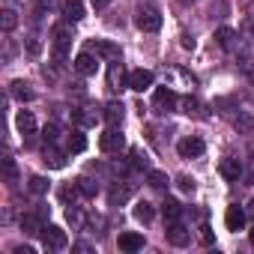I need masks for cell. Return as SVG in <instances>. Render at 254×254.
<instances>
[{
	"label": "cell",
	"mask_w": 254,
	"mask_h": 254,
	"mask_svg": "<svg viewBox=\"0 0 254 254\" xmlns=\"http://www.w3.org/2000/svg\"><path fill=\"white\" fill-rule=\"evenodd\" d=\"M132 215H135L138 221H144V224H147V221H153L156 209H153V203H150V200H138V203H135V209H132Z\"/></svg>",
	"instance_id": "obj_23"
},
{
	"label": "cell",
	"mask_w": 254,
	"mask_h": 254,
	"mask_svg": "<svg viewBox=\"0 0 254 254\" xmlns=\"http://www.w3.org/2000/svg\"><path fill=\"white\" fill-rule=\"evenodd\" d=\"M12 96H15L18 102H30V99H33V90H30V84H24V81H12Z\"/></svg>",
	"instance_id": "obj_26"
},
{
	"label": "cell",
	"mask_w": 254,
	"mask_h": 254,
	"mask_svg": "<svg viewBox=\"0 0 254 254\" xmlns=\"http://www.w3.org/2000/svg\"><path fill=\"white\" fill-rule=\"evenodd\" d=\"M93 51L102 54V57H108V60H117L120 57V48L114 42H93Z\"/></svg>",
	"instance_id": "obj_25"
},
{
	"label": "cell",
	"mask_w": 254,
	"mask_h": 254,
	"mask_svg": "<svg viewBox=\"0 0 254 254\" xmlns=\"http://www.w3.org/2000/svg\"><path fill=\"white\" fill-rule=\"evenodd\" d=\"M6 180H9V183L18 180V171H15V162H12V159H6Z\"/></svg>",
	"instance_id": "obj_38"
},
{
	"label": "cell",
	"mask_w": 254,
	"mask_h": 254,
	"mask_svg": "<svg viewBox=\"0 0 254 254\" xmlns=\"http://www.w3.org/2000/svg\"><path fill=\"white\" fill-rule=\"evenodd\" d=\"M147 180H150V186L153 189H168V174H162V171H147Z\"/></svg>",
	"instance_id": "obj_29"
},
{
	"label": "cell",
	"mask_w": 254,
	"mask_h": 254,
	"mask_svg": "<svg viewBox=\"0 0 254 254\" xmlns=\"http://www.w3.org/2000/svg\"><path fill=\"white\" fill-rule=\"evenodd\" d=\"M165 236H168V242L177 245V248H186V245L191 242V230H189L183 221H171L168 230H165Z\"/></svg>",
	"instance_id": "obj_6"
},
{
	"label": "cell",
	"mask_w": 254,
	"mask_h": 254,
	"mask_svg": "<svg viewBox=\"0 0 254 254\" xmlns=\"http://www.w3.org/2000/svg\"><path fill=\"white\" fill-rule=\"evenodd\" d=\"M245 212H248V215H251V218H254V200H251V203H248V209H245Z\"/></svg>",
	"instance_id": "obj_43"
},
{
	"label": "cell",
	"mask_w": 254,
	"mask_h": 254,
	"mask_svg": "<svg viewBox=\"0 0 254 254\" xmlns=\"http://www.w3.org/2000/svg\"><path fill=\"white\" fill-rule=\"evenodd\" d=\"M162 212H165V221H168V224H171V221H180V215H183V203L174 200V197H168V200L162 203Z\"/></svg>",
	"instance_id": "obj_22"
},
{
	"label": "cell",
	"mask_w": 254,
	"mask_h": 254,
	"mask_svg": "<svg viewBox=\"0 0 254 254\" xmlns=\"http://www.w3.org/2000/svg\"><path fill=\"white\" fill-rule=\"evenodd\" d=\"M180 105H183V114H189V117H200V102H197L194 96H186Z\"/></svg>",
	"instance_id": "obj_28"
},
{
	"label": "cell",
	"mask_w": 254,
	"mask_h": 254,
	"mask_svg": "<svg viewBox=\"0 0 254 254\" xmlns=\"http://www.w3.org/2000/svg\"><path fill=\"white\" fill-rule=\"evenodd\" d=\"M215 42H218L224 51H233V48L239 45V33H236L233 27H218V30H215Z\"/></svg>",
	"instance_id": "obj_13"
},
{
	"label": "cell",
	"mask_w": 254,
	"mask_h": 254,
	"mask_svg": "<svg viewBox=\"0 0 254 254\" xmlns=\"http://www.w3.org/2000/svg\"><path fill=\"white\" fill-rule=\"evenodd\" d=\"M99 117H102V114L93 111V108H78V111H75V120H78V126H84V129H87V126H96Z\"/></svg>",
	"instance_id": "obj_24"
},
{
	"label": "cell",
	"mask_w": 254,
	"mask_h": 254,
	"mask_svg": "<svg viewBox=\"0 0 254 254\" xmlns=\"http://www.w3.org/2000/svg\"><path fill=\"white\" fill-rule=\"evenodd\" d=\"M66 150H69V153H84V150H87V135H84L81 129L69 132V138H66Z\"/></svg>",
	"instance_id": "obj_21"
},
{
	"label": "cell",
	"mask_w": 254,
	"mask_h": 254,
	"mask_svg": "<svg viewBox=\"0 0 254 254\" xmlns=\"http://www.w3.org/2000/svg\"><path fill=\"white\" fill-rule=\"evenodd\" d=\"M102 117H105V123H108V126H120V123H123V117H126L123 102H108V105H105V111H102Z\"/></svg>",
	"instance_id": "obj_15"
},
{
	"label": "cell",
	"mask_w": 254,
	"mask_h": 254,
	"mask_svg": "<svg viewBox=\"0 0 254 254\" xmlns=\"http://www.w3.org/2000/svg\"><path fill=\"white\" fill-rule=\"evenodd\" d=\"M63 18L72 21V24L84 18V3H81V0H66V3H63Z\"/></svg>",
	"instance_id": "obj_20"
},
{
	"label": "cell",
	"mask_w": 254,
	"mask_h": 254,
	"mask_svg": "<svg viewBox=\"0 0 254 254\" xmlns=\"http://www.w3.org/2000/svg\"><path fill=\"white\" fill-rule=\"evenodd\" d=\"M108 3H111V0H93V6H96V9H105Z\"/></svg>",
	"instance_id": "obj_42"
},
{
	"label": "cell",
	"mask_w": 254,
	"mask_h": 254,
	"mask_svg": "<svg viewBox=\"0 0 254 254\" xmlns=\"http://www.w3.org/2000/svg\"><path fill=\"white\" fill-rule=\"evenodd\" d=\"M66 218H69V224H75V227H81V224H84V215H81V209H78V206H69V209H66Z\"/></svg>",
	"instance_id": "obj_35"
},
{
	"label": "cell",
	"mask_w": 254,
	"mask_h": 254,
	"mask_svg": "<svg viewBox=\"0 0 254 254\" xmlns=\"http://www.w3.org/2000/svg\"><path fill=\"white\" fill-rule=\"evenodd\" d=\"M129 197H132V186H126V183H123V186L117 183V186L111 189V194H108V200H111V206H123V203H126V200H129Z\"/></svg>",
	"instance_id": "obj_19"
},
{
	"label": "cell",
	"mask_w": 254,
	"mask_h": 254,
	"mask_svg": "<svg viewBox=\"0 0 254 254\" xmlns=\"http://www.w3.org/2000/svg\"><path fill=\"white\" fill-rule=\"evenodd\" d=\"M15 24H18V15H15L12 9H3V12H0V27H3L6 33L15 30Z\"/></svg>",
	"instance_id": "obj_31"
},
{
	"label": "cell",
	"mask_w": 254,
	"mask_h": 254,
	"mask_svg": "<svg viewBox=\"0 0 254 254\" xmlns=\"http://www.w3.org/2000/svg\"><path fill=\"white\" fill-rule=\"evenodd\" d=\"M177 186H180L186 194H189V191H194V180H191V177H177Z\"/></svg>",
	"instance_id": "obj_36"
},
{
	"label": "cell",
	"mask_w": 254,
	"mask_h": 254,
	"mask_svg": "<svg viewBox=\"0 0 254 254\" xmlns=\"http://www.w3.org/2000/svg\"><path fill=\"white\" fill-rule=\"evenodd\" d=\"M153 81H156V78H153V72H150V69H135V72L129 75V87H132L135 93L150 90V87H153Z\"/></svg>",
	"instance_id": "obj_10"
},
{
	"label": "cell",
	"mask_w": 254,
	"mask_h": 254,
	"mask_svg": "<svg viewBox=\"0 0 254 254\" xmlns=\"http://www.w3.org/2000/svg\"><path fill=\"white\" fill-rule=\"evenodd\" d=\"M177 150H180V156L183 159H197V156H203V141L197 138V135H189V138H183L180 144H177Z\"/></svg>",
	"instance_id": "obj_8"
},
{
	"label": "cell",
	"mask_w": 254,
	"mask_h": 254,
	"mask_svg": "<svg viewBox=\"0 0 254 254\" xmlns=\"http://www.w3.org/2000/svg\"><path fill=\"white\" fill-rule=\"evenodd\" d=\"M117 245H120V251H141L144 248V236L141 233H135V230H126V233H120V239H117Z\"/></svg>",
	"instance_id": "obj_11"
},
{
	"label": "cell",
	"mask_w": 254,
	"mask_h": 254,
	"mask_svg": "<svg viewBox=\"0 0 254 254\" xmlns=\"http://www.w3.org/2000/svg\"><path fill=\"white\" fill-rule=\"evenodd\" d=\"M248 239H251V245H254V227H251V230H248Z\"/></svg>",
	"instance_id": "obj_44"
},
{
	"label": "cell",
	"mask_w": 254,
	"mask_h": 254,
	"mask_svg": "<svg viewBox=\"0 0 254 254\" xmlns=\"http://www.w3.org/2000/svg\"><path fill=\"white\" fill-rule=\"evenodd\" d=\"M218 171H221V177H224V180L236 183V180L242 177V162H239V159H221Z\"/></svg>",
	"instance_id": "obj_16"
},
{
	"label": "cell",
	"mask_w": 254,
	"mask_h": 254,
	"mask_svg": "<svg viewBox=\"0 0 254 254\" xmlns=\"http://www.w3.org/2000/svg\"><path fill=\"white\" fill-rule=\"evenodd\" d=\"M15 126H18V132H21V135H33V132H36V117H33L30 111H18Z\"/></svg>",
	"instance_id": "obj_18"
},
{
	"label": "cell",
	"mask_w": 254,
	"mask_h": 254,
	"mask_svg": "<svg viewBox=\"0 0 254 254\" xmlns=\"http://www.w3.org/2000/svg\"><path fill=\"white\" fill-rule=\"evenodd\" d=\"M72 66H75V72H78V75L90 78V75H96V69H99V60H96L90 51H81V54L75 57V63H72Z\"/></svg>",
	"instance_id": "obj_9"
},
{
	"label": "cell",
	"mask_w": 254,
	"mask_h": 254,
	"mask_svg": "<svg viewBox=\"0 0 254 254\" xmlns=\"http://www.w3.org/2000/svg\"><path fill=\"white\" fill-rule=\"evenodd\" d=\"M39 3V12H45V9H54L57 6V0H36Z\"/></svg>",
	"instance_id": "obj_39"
},
{
	"label": "cell",
	"mask_w": 254,
	"mask_h": 254,
	"mask_svg": "<svg viewBox=\"0 0 254 254\" xmlns=\"http://www.w3.org/2000/svg\"><path fill=\"white\" fill-rule=\"evenodd\" d=\"M42 162H45L48 168H54V171H60V168L66 165V156H63V153H60V150H57L54 144H48V147L42 150Z\"/></svg>",
	"instance_id": "obj_17"
},
{
	"label": "cell",
	"mask_w": 254,
	"mask_h": 254,
	"mask_svg": "<svg viewBox=\"0 0 254 254\" xmlns=\"http://www.w3.org/2000/svg\"><path fill=\"white\" fill-rule=\"evenodd\" d=\"M30 191H33V194H45V191H48V180H42V177H30Z\"/></svg>",
	"instance_id": "obj_33"
},
{
	"label": "cell",
	"mask_w": 254,
	"mask_h": 254,
	"mask_svg": "<svg viewBox=\"0 0 254 254\" xmlns=\"http://www.w3.org/2000/svg\"><path fill=\"white\" fill-rule=\"evenodd\" d=\"M135 27L144 30V33H156L162 27V12L156 6H138L135 12Z\"/></svg>",
	"instance_id": "obj_1"
},
{
	"label": "cell",
	"mask_w": 254,
	"mask_h": 254,
	"mask_svg": "<svg viewBox=\"0 0 254 254\" xmlns=\"http://www.w3.org/2000/svg\"><path fill=\"white\" fill-rule=\"evenodd\" d=\"M132 168H138V171H147L150 168V162H147V156L141 150H132Z\"/></svg>",
	"instance_id": "obj_32"
},
{
	"label": "cell",
	"mask_w": 254,
	"mask_h": 254,
	"mask_svg": "<svg viewBox=\"0 0 254 254\" xmlns=\"http://www.w3.org/2000/svg\"><path fill=\"white\" fill-rule=\"evenodd\" d=\"M78 189H81L84 197H96V194H99V183H93V180H87V177L78 180Z\"/></svg>",
	"instance_id": "obj_30"
},
{
	"label": "cell",
	"mask_w": 254,
	"mask_h": 254,
	"mask_svg": "<svg viewBox=\"0 0 254 254\" xmlns=\"http://www.w3.org/2000/svg\"><path fill=\"white\" fill-rule=\"evenodd\" d=\"M123 84H129L123 78V60L117 57V60H111V66H108V87L111 90H123Z\"/></svg>",
	"instance_id": "obj_12"
},
{
	"label": "cell",
	"mask_w": 254,
	"mask_h": 254,
	"mask_svg": "<svg viewBox=\"0 0 254 254\" xmlns=\"http://www.w3.org/2000/svg\"><path fill=\"white\" fill-rule=\"evenodd\" d=\"M42 138H45V144H54V141L60 138V126H57V123L45 126V132H42Z\"/></svg>",
	"instance_id": "obj_34"
},
{
	"label": "cell",
	"mask_w": 254,
	"mask_h": 254,
	"mask_svg": "<svg viewBox=\"0 0 254 254\" xmlns=\"http://www.w3.org/2000/svg\"><path fill=\"white\" fill-rule=\"evenodd\" d=\"M99 147H102L105 153H120V150L126 147V138H123V132H120V126H111L108 132H102Z\"/></svg>",
	"instance_id": "obj_4"
},
{
	"label": "cell",
	"mask_w": 254,
	"mask_h": 254,
	"mask_svg": "<svg viewBox=\"0 0 254 254\" xmlns=\"http://www.w3.org/2000/svg\"><path fill=\"white\" fill-rule=\"evenodd\" d=\"M21 230H24V233H30V236L42 233V230H45V206H39L36 212L21 215Z\"/></svg>",
	"instance_id": "obj_7"
},
{
	"label": "cell",
	"mask_w": 254,
	"mask_h": 254,
	"mask_svg": "<svg viewBox=\"0 0 254 254\" xmlns=\"http://www.w3.org/2000/svg\"><path fill=\"white\" fill-rule=\"evenodd\" d=\"M200 230H203V233H200V236H203V242H206V245H212V233H209V227H200Z\"/></svg>",
	"instance_id": "obj_40"
},
{
	"label": "cell",
	"mask_w": 254,
	"mask_h": 254,
	"mask_svg": "<svg viewBox=\"0 0 254 254\" xmlns=\"http://www.w3.org/2000/svg\"><path fill=\"white\" fill-rule=\"evenodd\" d=\"M75 251H81V254H87V251H93V248H90L87 242H78V245H75Z\"/></svg>",
	"instance_id": "obj_41"
},
{
	"label": "cell",
	"mask_w": 254,
	"mask_h": 254,
	"mask_svg": "<svg viewBox=\"0 0 254 254\" xmlns=\"http://www.w3.org/2000/svg\"><path fill=\"white\" fill-rule=\"evenodd\" d=\"M72 45V30L66 24H57L54 33H51V48H54V57L57 60H66V51Z\"/></svg>",
	"instance_id": "obj_3"
},
{
	"label": "cell",
	"mask_w": 254,
	"mask_h": 254,
	"mask_svg": "<svg viewBox=\"0 0 254 254\" xmlns=\"http://www.w3.org/2000/svg\"><path fill=\"white\" fill-rule=\"evenodd\" d=\"M39 48H42V45H39V36H27V51H30L33 57L39 54Z\"/></svg>",
	"instance_id": "obj_37"
},
{
	"label": "cell",
	"mask_w": 254,
	"mask_h": 254,
	"mask_svg": "<svg viewBox=\"0 0 254 254\" xmlns=\"http://www.w3.org/2000/svg\"><path fill=\"white\" fill-rule=\"evenodd\" d=\"M245 209H239L236 203L233 206H227V212H224V224H227V230H242L245 227Z\"/></svg>",
	"instance_id": "obj_14"
},
{
	"label": "cell",
	"mask_w": 254,
	"mask_h": 254,
	"mask_svg": "<svg viewBox=\"0 0 254 254\" xmlns=\"http://www.w3.org/2000/svg\"><path fill=\"white\" fill-rule=\"evenodd\" d=\"M39 236H42V245H45V251H63V248L69 245V239H66V230H63V227H57V224H45V230H42Z\"/></svg>",
	"instance_id": "obj_2"
},
{
	"label": "cell",
	"mask_w": 254,
	"mask_h": 254,
	"mask_svg": "<svg viewBox=\"0 0 254 254\" xmlns=\"http://www.w3.org/2000/svg\"><path fill=\"white\" fill-rule=\"evenodd\" d=\"M233 126H236L242 135H248V132H254V117H251V114H245V111H239V117L233 120Z\"/></svg>",
	"instance_id": "obj_27"
},
{
	"label": "cell",
	"mask_w": 254,
	"mask_h": 254,
	"mask_svg": "<svg viewBox=\"0 0 254 254\" xmlns=\"http://www.w3.org/2000/svg\"><path fill=\"white\" fill-rule=\"evenodd\" d=\"M177 102H180V99H177V93H174L171 87H159V90L153 93V105H156L159 114H171V111L177 108Z\"/></svg>",
	"instance_id": "obj_5"
},
{
	"label": "cell",
	"mask_w": 254,
	"mask_h": 254,
	"mask_svg": "<svg viewBox=\"0 0 254 254\" xmlns=\"http://www.w3.org/2000/svg\"><path fill=\"white\" fill-rule=\"evenodd\" d=\"M180 3H197V0H180Z\"/></svg>",
	"instance_id": "obj_45"
}]
</instances>
